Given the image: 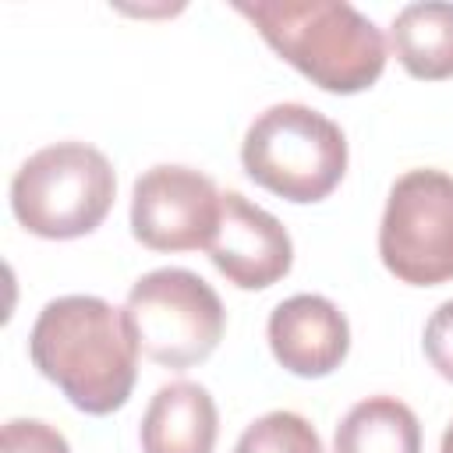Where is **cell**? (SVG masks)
<instances>
[{
	"instance_id": "3",
	"label": "cell",
	"mask_w": 453,
	"mask_h": 453,
	"mask_svg": "<svg viewBox=\"0 0 453 453\" xmlns=\"http://www.w3.org/2000/svg\"><path fill=\"white\" fill-rule=\"evenodd\" d=\"M241 163L258 188L287 202H322L347 173V138L326 113L276 103L251 120Z\"/></svg>"
},
{
	"instance_id": "11",
	"label": "cell",
	"mask_w": 453,
	"mask_h": 453,
	"mask_svg": "<svg viewBox=\"0 0 453 453\" xmlns=\"http://www.w3.org/2000/svg\"><path fill=\"white\" fill-rule=\"evenodd\" d=\"M393 57L425 81L453 78V4H407L389 25Z\"/></svg>"
},
{
	"instance_id": "16",
	"label": "cell",
	"mask_w": 453,
	"mask_h": 453,
	"mask_svg": "<svg viewBox=\"0 0 453 453\" xmlns=\"http://www.w3.org/2000/svg\"><path fill=\"white\" fill-rule=\"evenodd\" d=\"M439 453H453V425L442 432V446H439Z\"/></svg>"
},
{
	"instance_id": "2",
	"label": "cell",
	"mask_w": 453,
	"mask_h": 453,
	"mask_svg": "<svg viewBox=\"0 0 453 453\" xmlns=\"http://www.w3.org/2000/svg\"><path fill=\"white\" fill-rule=\"evenodd\" d=\"M258 35L326 92H365L386 67V39L347 0H234Z\"/></svg>"
},
{
	"instance_id": "1",
	"label": "cell",
	"mask_w": 453,
	"mask_h": 453,
	"mask_svg": "<svg viewBox=\"0 0 453 453\" xmlns=\"http://www.w3.org/2000/svg\"><path fill=\"white\" fill-rule=\"evenodd\" d=\"M32 365L85 414H113L138 375V343L124 308L92 294L50 301L28 333Z\"/></svg>"
},
{
	"instance_id": "12",
	"label": "cell",
	"mask_w": 453,
	"mask_h": 453,
	"mask_svg": "<svg viewBox=\"0 0 453 453\" xmlns=\"http://www.w3.org/2000/svg\"><path fill=\"white\" fill-rule=\"evenodd\" d=\"M333 453H421V425L396 396H368L336 425Z\"/></svg>"
},
{
	"instance_id": "8",
	"label": "cell",
	"mask_w": 453,
	"mask_h": 453,
	"mask_svg": "<svg viewBox=\"0 0 453 453\" xmlns=\"http://www.w3.org/2000/svg\"><path fill=\"white\" fill-rule=\"evenodd\" d=\"M212 265L241 290H265L290 273L294 244L287 226L237 191L223 195L219 230L209 244Z\"/></svg>"
},
{
	"instance_id": "14",
	"label": "cell",
	"mask_w": 453,
	"mask_h": 453,
	"mask_svg": "<svg viewBox=\"0 0 453 453\" xmlns=\"http://www.w3.org/2000/svg\"><path fill=\"white\" fill-rule=\"evenodd\" d=\"M4 453H71V446L46 421L11 418L4 425Z\"/></svg>"
},
{
	"instance_id": "7",
	"label": "cell",
	"mask_w": 453,
	"mask_h": 453,
	"mask_svg": "<svg viewBox=\"0 0 453 453\" xmlns=\"http://www.w3.org/2000/svg\"><path fill=\"white\" fill-rule=\"evenodd\" d=\"M219 212L223 195L191 166L159 163L145 170L131 191V234L152 251L209 248L219 230Z\"/></svg>"
},
{
	"instance_id": "6",
	"label": "cell",
	"mask_w": 453,
	"mask_h": 453,
	"mask_svg": "<svg viewBox=\"0 0 453 453\" xmlns=\"http://www.w3.org/2000/svg\"><path fill=\"white\" fill-rule=\"evenodd\" d=\"M382 265L411 287L453 280V177L407 170L396 177L379 223Z\"/></svg>"
},
{
	"instance_id": "9",
	"label": "cell",
	"mask_w": 453,
	"mask_h": 453,
	"mask_svg": "<svg viewBox=\"0 0 453 453\" xmlns=\"http://www.w3.org/2000/svg\"><path fill=\"white\" fill-rule=\"evenodd\" d=\"M269 347L273 357L304 379H322L350 350V326L343 311L319 294H294L280 301L269 315Z\"/></svg>"
},
{
	"instance_id": "5",
	"label": "cell",
	"mask_w": 453,
	"mask_h": 453,
	"mask_svg": "<svg viewBox=\"0 0 453 453\" xmlns=\"http://www.w3.org/2000/svg\"><path fill=\"white\" fill-rule=\"evenodd\" d=\"M138 350L163 368H191L205 361L226 329L219 294L191 269L145 273L124 304Z\"/></svg>"
},
{
	"instance_id": "15",
	"label": "cell",
	"mask_w": 453,
	"mask_h": 453,
	"mask_svg": "<svg viewBox=\"0 0 453 453\" xmlns=\"http://www.w3.org/2000/svg\"><path fill=\"white\" fill-rule=\"evenodd\" d=\"M425 357L446 382H453V301L439 304L425 322Z\"/></svg>"
},
{
	"instance_id": "13",
	"label": "cell",
	"mask_w": 453,
	"mask_h": 453,
	"mask_svg": "<svg viewBox=\"0 0 453 453\" xmlns=\"http://www.w3.org/2000/svg\"><path fill=\"white\" fill-rule=\"evenodd\" d=\"M234 453H322V439L301 414L273 411L241 432Z\"/></svg>"
},
{
	"instance_id": "4",
	"label": "cell",
	"mask_w": 453,
	"mask_h": 453,
	"mask_svg": "<svg viewBox=\"0 0 453 453\" xmlns=\"http://www.w3.org/2000/svg\"><path fill=\"white\" fill-rule=\"evenodd\" d=\"M117 195L110 159L85 142H57L32 152L11 180V209L18 223L50 241L92 234Z\"/></svg>"
},
{
	"instance_id": "10",
	"label": "cell",
	"mask_w": 453,
	"mask_h": 453,
	"mask_svg": "<svg viewBox=\"0 0 453 453\" xmlns=\"http://www.w3.org/2000/svg\"><path fill=\"white\" fill-rule=\"evenodd\" d=\"M219 414L205 386L166 382L142 418V453H212Z\"/></svg>"
}]
</instances>
